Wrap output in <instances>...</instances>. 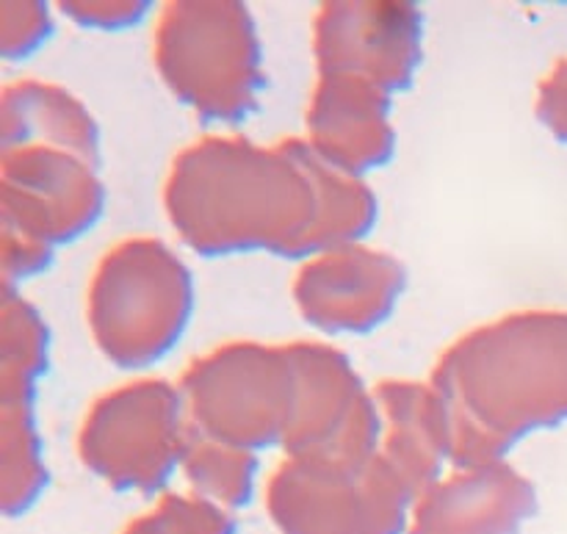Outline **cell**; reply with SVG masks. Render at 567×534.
I'll return each instance as SVG.
<instances>
[{
  "label": "cell",
  "instance_id": "1",
  "mask_svg": "<svg viewBox=\"0 0 567 534\" xmlns=\"http://www.w3.org/2000/svg\"><path fill=\"white\" fill-rule=\"evenodd\" d=\"M161 199L183 247L210 260L271 255L305 264L365 244L380 222L374 188L324 164L302 136L197 138L172 158Z\"/></svg>",
  "mask_w": 567,
  "mask_h": 534
},
{
  "label": "cell",
  "instance_id": "2",
  "mask_svg": "<svg viewBox=\"0 0 567 534\" xmlns=\"http://www.w3.org/2000/svg\"><path fill=\"white\" fill-rule=\"evenodd\" d=\"M452 430V469L504 463L567 424V310L498 316L449 343L430 374Z\"/></svg>",
  "mask_w": 567,
  "mask_h": 534
},
{
  "label": "cell",
  "instance_id": "3",
  "mask_svg": "<svg viewBox=\"0 0 567 534\" xmlns=\"http://www.w3.org/2000/svg\"><path fill=\"white\" fill-rule=\"evenodd\" d=\"M197 308L194 275L155 236L122 238L103 253L86 288V325L114 369L147 371L183 343Z\"/></svg>",
  "mask_w": 567,
  "mask_h": 534
},
{
  "label": "cell",
  "instance_id": "4",
  "mask_svg": "<svg viewBox=\"0 0 567 534\" xmlns=\"http://www.w3.org/2000/svg\"><path fill=\"white\" fill-rule=\"evenodd\" d=\"M153 64L172 97L208 125L247 122L266 89L264 42L244 3H166L155 17Z\"/></svg>",
  "mask_w": 567,
  "mask_h": 534
},
{
  "label": "cell",
  "instance_id": "5",
  "mask_svg": "<svg viewBox=\"0 0 567 534\" xmlns=\"http://www.w3.org/2000/svg\"><path fill=\"white\" fill-rule=\"evenodd\" d=\"M194 427L177 382L136 377L100 393L78 427V460L116 493L164 496L183 471Z\"/></svg>",
  "mask_w": 567,
  "mask_h": 534
},
{
  "label": "cell",
  "instance_id": "6",
  "mask_svg": "<svg viewBox=\"0 0 567 534\" xmlns=\"http://www.w3.org/2000/svg\"><path fill=\"white\" fill-rule=\"evenodd\" d=\"M194 435L244 452L286 446L297 408L288 343L227 341L199 355L177 380Z\"/></svg>",
  "mask_w": 567,
  "mask_h": 534
},
{
  "label": "cell",
  "instance_id": "7",
  "mask_svg": "<svg viewBox=\"0 0 567 534\" xmlns=\"http://www.w3.org/2000/svg\"><path fill=\"white\" fill-rule=\"evenodd\" d=\"M415 491L380 458H286L266 480L277 534H410Z\"/></svg>",
  "mask_w": 567,
  "mask_h": 534
},
{
  "label": "cell",
  "instance_id": "8",
  "mask_svg": "<svg viewBox=\"0 0 567 534\" xmlns=\"http://www.w3.org/2000/svg\"><path fill=\"white\" fill-rule=\"evenodd\" d=\"M297 369V408L286 458L369 460L380 454L382 419L374 388L343 349L327 341H288Z\"/></svg>",
  "mask_w": 567,
  "mask_h": 534
},
{
  "label": "cell",
  "instance_id": "9",
  "mask_svg": "<svg viewBox=\"0 0 567 534\" xmlns=\"http://www.w3.org/2000/svg\"><path fill=\"white\" fill-rule=\"evenodd\" d=\"M424 11L408 0L321 3L310 28L316 75L360 78L399 97L424 64Z\"/></svg>",
  "mask_w": 567,
  "mask_h": 534
},
{
  "label": "cell",
  "instance_id": "10",
  "mask_svg": "<svg viewBox=\"0 0 567 534\" xmlns=\"http://www.w3.org/2000/svg\"><path fill=\"white\" fill-rule=\"evenodd\" d=\"M100 170L64 150H0V225L55 249L81 242L109 205Z\"/></svg>",
  "mask_w": 567,
  "mask_h": 534
},
{
  "label": "cell",
  "instance_id": "11",
  "mask_svg": "<svg viewBox=\"0 0 567 534\" xmlns=\"http://www.w3.org/2000/svg\"><path fill=\"white\" fill-rule=\"evenodd\" d=\"M408 283L410 271L396 255L352 244L299 264L291 297L310 330L321 336H369L393 319Z\"/></svg>",
  "mask_w": 567,
  "mask_h": 534
},
{
  "label": "cell",
  "instance_id": "12",
  "mask_svg": "<svg viewBox=\"0 0 567 534\" xmlns=\"http://www.w3.org/2000/svg\"><path fill=\"white\" fill-rule=\"evenodd\" d=\"M393 103V94L360 78L316 75L302 138L332 170L365 181L396 158Z\"/></svg>",
  "mask_w": 567,
  "mask_h": 534
},
{
  "label": "cell",
  "instance_id": "13",
  "mask_svg": "<svg viewBox=\"0 0 567 534\" xmlns=\"http://www.w3.org/2000/svg\"><path fill=\"white\" fill-rule=\"evenodd\" d=\"M537 510V485L509 460L463 465L419 493L410 534H524Z\"/></svg>",
  "mask_w": 567,
  "mask_h": 534
},
{
  "label": "cell",
  "instance_id": "14",
  "mask_svg": "<svg viewBox=\"0 0 567 534\" xmlns=\"http://www.w3.org/2000/svg\"><path fill=\"white\" fill-rule=\"evenodd\" d=\"M382 419L380 458L419 496L452 469V430L430 380L391 377L374 386Z\"/></svg>",
  "mask_w": 567,
  "mask_h": 534
},
{
  "label": "cell",
  "instance_id": "15",
  "mask_svg": "<svg viewBox=\"0 0 567 534\" xmlns=\"http://www.w3.org/2000/svg\"><path fill=\"white\" fill-rule=\"evenodd\" d=\"M50 147L103 166V131L78 94L59 83H6L0 100V150Z\"/></svg>",
  "mask_w": 567,
  "mask_h": 534
},
{
  "label": "cell",
  "instance_id": "16",
  "mask_svg": "<svg viewBox=\"0 0 567 534\" xmlns=\"http://www.w3.org/2000/svg\"><path fill=\"white\" fill-rule=\"evenodd\" d=\"M39 388L0 382V510L25 518L50 491V465L37 419Z\"/></svg>",
  "mask_w": 567,
  "mask_h": 534
},
{
  "label": "cell",
  "instance_id": "17",
  "mask_svg": "<svg viewBox=\"0 0 567 534\" xmlns=\"http://www.w3.org/2000/svg\"><path fill=\"white\" fill-rule=\"evenodd\" d=\"M181 474L192 496L236 515L258 496L260 454L194 435Z\"/></svg>",
  "mask_w": 567,
  "mask_h": 534
},
{
  "label": "cell",
  "instance_id": "18",
  "mask_svg": "<svg viewBox=\"0 0 567 534\" xmlns=\"http://www.w3.org/2000/svg\"><path fill=\"white\" fill-rule=\"evenodd\" d=\"M53 360V336L22 291L3 286L0 297V382H22L39 388Z\"/></svg>",
  "mask_w": 567,
  "mask_h": 534
},
{
  "label": "cell",
  "instance_id": "19",
  "mask_svg": "<svg viewBox=\"0 0 567 534\" xmlns=\"http://www.w3.org/2000/svg\"><path fill=\"white\" fill-rule=\"evenodd\" d=\"M120 534H238V524L236 515L192 493H164Z\"/></svg>",
  "mask_w": 567,
  "mask_h": 534
},
{
  "label": "cell",
  "instance_id": "20",
  "mask_svg": "<svg viewBox=\"0 0 567 534\" xmlns=\"http://www.w3.org/2000/svg\"><path fill=\"white\" fill-rule=\"evenodd\" d=\"M55 33L48 3H0V55L9 64L33 59Z\"/></svg>",
  "mask_w": 567,
  "mask_h": 534
},
{
  "label": "cell",
  "instance_id": "21",
  "mask_svg": "<svg viewBox=\"0 0 567 534\" xmlns=\"http://www.w3.org/2000/svg\"><path fill=\"white\" fill-rule=\"evenodd\" d=\"M59 249L44 244L42 238L28 236L11 225H0V271H3V286L17 288L31 280L48 275L55 264Z\"/></svg>",
  "mask_w": 567,
  "mask_h": 534
},
{
  "label": "cell",
  "instance_id": "22",
  "mask_svg": "<svg viewBox=\"0 0 567 534\" xmlns=\"http://www.w3.org/2000/svg\"><path fill=\"white\" fill-rule=\"evenodd\" d=\"M61 14L83 31L122 33L138 28L155 11L150 0H66Z\"/></svg>",
  "mask_w": 567,
  "mask_h": 534
},
{
  "label": "cell",
  "instance_id": "23",
  "mask_svg": "<svg viewBox=\"0 0 567 534\" xmlns=\"http://www.w3.org/2000/svg\"><path fill=\"white\" fill-rule=\"evenodd\" d=\"M535 114L559 144H567V55L537 83Z\"/></svg>",
  "mask_w": 567,
  "mask_h": 534
}]
</instances>
